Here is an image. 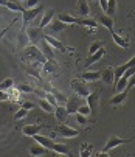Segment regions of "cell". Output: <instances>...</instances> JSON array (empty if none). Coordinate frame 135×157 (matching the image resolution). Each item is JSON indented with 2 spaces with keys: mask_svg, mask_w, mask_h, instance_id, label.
I'll return each mask as SVG.
<instances>
[{
  "mask_svg": "<svg viewBox=\"0 0 135 157\" xmlns=\"http://www.w3.org/2000/svg\"><path fill=\"white\" fill-rule=\"evenodd\" d=\"M54 134L56 136H61V137H65V139H73V137H78L79 136V131L65 124V123H61L54 128Z\"/></svg>",
  "mask_w": 135,
  "mask_h": 157,
  "instance_id": "obj_1",
  "label": "cell"
},
{
  "mask_svg": "<svg viewBox=\"0 0 135 157\" xmlns=\"http://www.w3.org/2000/svg\"><path fill=\"white\" fill-rule=\"evenodd\" d=\"M70 86H72V89H73V92H75L78 97H81V98H85V97L90 94L87 82H85L84 79H81V78H75V79H72Z\"/></svg>",
  "mask_w": 135,
  "mask_h": 157,
  "instance_id": "obj_2",
  "label": "cell"
},
{
  "mask_svg": "<svg viewBox=\"0 0 135 157\" xmlns=\"http://www.w3.org/2000/svg\"><path fill=\"white\" fill-rule=\"evenodd\" d=\"M25 58H30V59H34L40 64H43L45 61H47V58L43 56V53L36 47V45H28L25 47Z\"/></svg>",
  "mask_w": 135,
  "mask_h": 157,
  "instance_id": "obj_3",
  "label": "cell"
},
{
  "mask_svg": "<svg viewBox=\"0 0 135 157\" xmlns=\"http://www.w3.org/2000/svg\"><path fill=\"white\" fill-rule=\"evenodd\" d=\"M81 104H84V98H81V97H70V98H67V103H65V110L69 112V115H72V114H75V112L78 110V107L81 106Z\"/></svg>",
  "mask_w": 135,
  "mask_h": 157,
  "instance_id": "obj_4",
  "label": "cell"
},
{
  "mask_svg": "<svg viewBox=\"0 0 135 157\" xmlns=\"http://www.w3.org/2000/svg\"><path fill=\"white\" fill-rule=\"evenodd\" d=\"M129 142H132V139H120L117 136H110V139L107 140V143L103 148V152H109L110 149H114L120 145H124V143H129Z\"/></svg>",
  "mask_w": 135,
  "mask_h": 157,
  "instance_id": "obj_5",
  "label": "cell"
},
{
  "mask_svg": "<svg viewBox=\"0 0 135 157\" xmlns=\"http://www.w3.org/2000/svg\"><path fill=\"white\" fill-rule=\"evenodd\" d=\"M42 11V8L39 6H34V8H24L22 10V20H24V24H30L33 19H36V16Z\"/></svg>",
  "mask_w": 135,
  "mask_h": 157,
  "instance_id": "obj_6",
  "label": "cell"
},
{
  "mask_svg": "<svg viewBox=\"0 0 135 157\" xmlns=\"http://www.w3.org/2000/svg\"><path fill=\"white\" fill-rule=\"evenodd\" d=\"M59 70H61V67H59V64L54 59H47V61L42 64V72L45 75H54Z\"/></svg>",
  "mask_w": 135,
  "mask_h": 157,
  "instance_id": "obj_7",
  "label": "cell"
},
{
  "mask_svg": "<svg viewBox=\"0 0 135 157\" xmlns=\"http://www.w3.org/2000/svg\"><path fill=\"white\" fill-rule=\"evenodd\" d=\"M40 30L42 28H36V27H31V28L27 30V39H28V42L33 44V45H37V42L43 37V34L40 33Z\"/></svg>",
  "mask_w": 135,
  "mask_h": 157,
  "instance_id": "obj_8",
  "label": "cell"
},
{
  "mask_svg": "<svg viewBox=\"0 0 135 157\" xmlns=\"http://www.w3.org/2000/svg\"><path fill=\"white\" fill-rule=\"evenodd\" d=\"M135 64V58L132 56L127 62H124V64H121V65H118V67H115V69H114V82H117V79L129 69V67H132Z\"/></svg>",
  "mask_w": 135,
  "mask_h": 157,
  "instance_id": "obj_9",
  "label": "cell"
},
{
  "mask_svg": "<svg viewBox=\"0 0 135 157\" xmlns=\"http://www.w3.org/2000/svg\"><path fill=\"white\" fill-rule=\"evenodd\" d=\"M103 56H106V50L101 47V48H99V50H96L95 53L88 55V58H87V59H85V62H84V67H85V69H88L90 65H93L95 62H98Z\"/></svg>",
  "mask_w": 135,
  "mask_h": 157,
  "instance_id": "obj_10",
  "label": "cell"
},
{
  "mask_svg": "<svg viewBox=\"0 0 135 157\" xmlns=\"http://www.w3.org/2000/svg\"><path fill=\"white\" fill-rule=\"evenodd\" d=\"M37 48L43 53V56H47V59H54V52H53V48L50 47V44L47 42V40H45L43 37L37 42Z\"/></svg>",
  "mask_w": 135,
  "mask_h": 157,
  "instance_id": "obj_11",
  "label": "cell"
},
{
  "mask_svg": "<svg viewBox=\"0 0 135 157\" xmlns=\"http://www.w3.org/2000/svg\"><path fill=\"white\" fill-rule=\"evenodd\" d=\"M43 39L50 44V47H51V48H54V50H58V52H61V53H65V52H67L65 45H64L61 40H58L56 37H53V36H50V34H45Z\"/></svg>",
  "mask_w": 135,
  "mask_h": 157,
  "instance_id": "obj_12",
  "label": "cell"
},
{
  "mask_svg": "<svg viewBox=\"0 0 135 157\" xmlns=\"http://www.w3.org/2000/svg\"><path fill=\"white\" fill-rule=\"evenodd\" d=\"M99 79L104 84H114V67H107V69L99 72Z\"/></svg>",
  "mask_w": 135,
  "mask_h": 157,
  "instance_id": "obj_13",
  "label": "cell"
},
{
  "mask_svg": "<svg viewBox=\"0 0 135 157\" xmlns=\"http://www.w3.org/2000/svg\"><path fill=\"white\" fill-rule=\"evenodd\" d=\"M85 98H87V106L90 107V112L95 114L98 106H99V95L98 94H88Z\"/></svg>",
  "mask_w": 135,
  "mask_h": 157,
  "instance_id": "obj_14",
  "label": "cell"
},
{
  "mask_svg": "<svg viewBox=\"0 0 135 157\" xmlns=\"http://www.w3.org/2000/svg\"><path fill=\"white\" fill-rule=\"evenodd\" d=\"M53 114H54V117H56V120H58L59 123H65V120L70 117V115H69V112L65 110L64 106H56L54 110H53Z\"/></svg>",
  "mask_w": 135,
  "mask_h": 157,
  "instance_id": "obj_15",
  "label": "cell"
},
{
  "mask_svg": "<svg viewBox=\"0 0 135 157\" xmlns=\"http://www.w3.org/2000/svg\"><path fill=\"white\" fill-rule=\"evenodd\" d=\"M42 129H43V124H27L22 128V132L28 137H33L34 134H39Z\"/></svg>",
  "mask_w": 135,
  "mask_h": 157,
  "instance_id": "obj_16",
  "label": "cell"
},
{
  "mask_svg": "<svg viewBox=\"0 0 135 157\" xmlns=\"http://www.w3.org/2000/svg\"><path fill=\"white\" fill-rule=\"evenodd\" d=\"M98 20H99V24H101L103 27H106L110 33L114 31V19H112V16H107V14L101 13L99 17H98Z\"/></svg>",
  "mask_w": 135,
  "mask_h": 157,
  "instance_id": "obj_17",
  "label": "cell"
},
{
  "mask_svg": "<svg viewBox=\"0 0 135 157\" xmlns=\"http://www.w3.org/2000/svg\"><path fill=\"white\" fill-rule=\"evenodd\" d=\"M33 139L39 143V145H42V146H45L47 149H51V146H53V143H54V140L51 139V137H45V136H39V134H34L33 136Z\"/></svg>",
  "mask_w": 135,
  "mask_h": 157,
  "instance_id": "obj_18",
  "label": "cell"
},
{
  "mask_svg": "<svg viewBox=\"0 0 135 157\" xmlns=\"http://www.w3.org/2000/svg\"><path fill=\"white\" fill-rule=\"evenodd\" d=\"M50 151H51V154H64V155H69L70 154L69 146H67L65 143H58V142L53 143V146H51Z\"/></svg>",
  "mask_w": 135,
  "mask_h": 157,
  "instance_id": "obj_19",
  "label": "cell"
},
{
  "mask_svg": "<svg viewBox=\"0 0 135 157\" xmlns=\"http://www.w3.org/2000/svg\"><path fill=\"white\" fill-rule=\"evenodd\" d=\"M48 27H50V31H51V33H61V31H64L69 25L64 24V22H61L59 19H53L50 24H48Z\"/></svg>",
  "mask_w": 135,
  "mask_h": 157,
  "instance_id": "obj_20",
  "label": "cell"
},
{
  "mask_svg": "<svg viewBox=\"0 0 135 157\" xmlns=\"http://www.w3.org/2000/svg\"><path fill=\"white\" fill-rule=\"evenodd\" d=\"M30 154H31L33 157H36V155H45V154H51V151H50V149H47L45 146H42V145H39V143L36 142V145H33V146L30 148Z\"/></svg>",
  "mask_w": 135,
  "mask_h": 157,
  "instance_id": "obj_21",
  "label": "cell"
},
{
  "mask_svg": "<svg viewBox=\"0 0 135 157\" xmlns=\"http://www.w3.org/2000/svg\"><path fill=\"white\" fill-rule=\"evenodd\" d=\"M54 19V10H47L43 13V17H42V20H40V25H39V28H45V27H48V24Z\"/></svg>",
  "mask_w": 135,
  "mask_h": 157,
  "instance_id": "obj_22",
  "label": "cell"
},
{
  "mask_svg": "<svg viewBox=\"0 0 135 157\" xmlns=\"http://www.w3.org/2000/svg\"><path fill=\"white\" fill-rule=\"evenodd\" d=\"M48 92L53 94V97H54L58 106H65V103H67V95H64L61 90H56V89H51V87L48 89Z\"/></svg>",
  "mask_w": 135,
  "mask_h": 157,
  "instance_id": "obj_23",
  "label": "cell"
},
{
  "mask_svg": "<svg viewBox=\"0 0 135 157\" xmlns=\"http://www.w3.org/2000/svg\"><path fill=\"white\" fill-rule=\"evenodd\" d=\"M112 37H114V42L117 44L118 47H121V48H127L129 47V39L127 37H123V36H120L115 31H112Z\"/></svg>",
  "mask_w": 135,
  "mask_h": 157,
  "instance_id": "obj_24",
  "label": "cell"
},
{
  "mask_svg": "<svg viewBox=\"0 0 135 157\" xmlns=\"http://www.w3.org/2000/svg\"><path fill=\"white\" fill-rule=\"evenodd\" d=\"M81 79H84L85 82H95L99 79V72H84L79 76Z\"/></svg>",
  "mask_w": 135,
  "mask_h": 157,
  "instance_id": "obj_25",
  "label": "cell"
},
{
  "mask_svg": "<svg viewBox=\"0 0 135 157\" xmlns=\"http://www.w3.org/2000/svg\"><path fill=\"white\" fill-rule=\"evenodd\" d=\"M76 25H81V27H88V28H96L98 27V20L95 19H88V17H84V19H78V24Z\"/></svg>",
  "mask_w": 135,
  "mask_h": 157,
  "instance_id": "obj_26",
  "label": "cell"
},
{
  "mask_svg": "<svg viewBox=\"0 0 135 157\" xmlns=\"http://www.w3.org/2000/svg\"><path fill=\"white\" fill-rule=\"evenodd\" d=\"M58 19H59L61 22H64V24H67V25L78 24V17H73V16H70L69 13H61V14L58 16Z\"/></svg>",
  "mask_w": 135,
  "mask_h": 157,
  "instance_id": "obj_27",
  "label": "cell"
},
{
  "mask_svg": "<svg viewBox=\"0 0 135 157\" xmlns=\"http://www.w3.org/2000/svg\"><path fill=\"white\" fill-rule=\"evenodd\" d=\"M37 104L40 106V109L42 110H45L47 114H53V110H54V106L51 104V103H48L45 98H39V101H37Z\"/></svg>",
  "mask_w": 135,
  "mask_h": 157,
  "instance_id": "obj_28",
  "label": "cell"
},
{
  "mask_svg": "<svg viewBox=\"0 0 135 157\" xmlns=\"http://www.w3.org/2000/svg\"><path fill=\"white\" fill-rule=\"evenodd\" d=\"M78 10H79L82 17H87L90 14V8H88L87 0H78Z\"/></svg>",
  "mask_w": 135,
  "mask_h": 157,
  "instance_id": "obj_29",
  "label": "cell"
},
{
  "mask_svg": "<svg viewBox=\"0 0 135 157\" xmlns=\"http://www.w3.org/2000/svg\"><path fill=\"white\" fill-rule=\"evenodd\" d=\"M13 87H14V81H13V78H6V79H3L2 82H0V90L8 92V90H11Z\"/></svg>",
  "mask_w": 135,
  "mask_h": 157,
  "instance_id": "obj_30",
  "label": "cell"
},
{
  "mask_svg": "<svg viewBox=\"0 0 135 157\" xmlns=\"http://www.w3.org/2000/svg\"><path fill=\"white\" fill-rule=\"evenodd\" d=\"M117 11V0H107V8H106V13L107 16H114Z\"/></svg>",
  "mask_w": 135,
  "mask_h": 157,
  "instance_id": "obj_31",
  "label": "cell"
},
{
  "mask_svg": "<svg viewBox=\"0 0 135 157\" xmlns=\"http://www.w3.org/2000/svg\"><path fill=\"white\" fill-rule=\"evenodd\" d=\"M92 151H93L92 145H88V143H81V149H79V154H81L82 157H88L90 154H92Z\"/></svg>",
  "mask_w": 135,
  "mask_h": 157,
  "instance_id": "obj_32",
  "label": "cell"
},
{
  "mask_svg": "<svg viewBox=\"0 0 135 157\" xmlns=\"http://www.w3.org/2000/svg\"><path fill=\"white\" fill-rule=\"evenodd\" d=\"M103 47V44L99 42V40H96V42H92L90 44V47H88V55H92V53H95L96 50H99Z\"/></svg>",
  "mask_w": 135,
  "mask_h": 157,
  "instance_id": "obj_33",
  "label": "cell"
},
{
  "mask_svg": "<svg viewBox=\"0 0 135 157\" xmlns=\"http://www.w3.org/2000/svg\"><path fill=\"white\" fill-rule=\"evenodd\" d=\"M27 114H28V110L24 109V107H20V109L16 112V114H14V120H22V118H25Z\"/></svg>",
  "mask_w": 135,
  "mask_h": 157,
  "instance_id": "obj_34",
  "label": "cell"
},
{
  "mask_svg": "<svg viewBox=\"0 0 135 157\" xmlns=\"http://www.w3.org/2000/svg\"><path fill=\"white\" fill-rule=\"evenodd\" d=\"M76 112H78V114H81V115H85V117L92 114V112H90V107H88L87 104H81V106L78 107V110H76Z\"/></svg>",
  "mask_w": 135,
  "mask_h": 157,
  "instance_id": "obj_35",
  "label": "cell"
},
{
  "mask_svg": "<svg viewBox=\"0 0 135 157\" xmlns=\"http://www.w3.org/2000/svg\"><path fill=\"white\" fill-rule=\"evenodd\" d=\"M17 90L19 92H24V94H31L33 92V87L28 86V84H19L17 86Z\"/></svg>",
  "mask_w": 135,
  "mask_h": 157,
  "instance_id": "obj_36",
  "label": "cell"
},
{
  "mask_svg": "<svg viewBox=\"0 0 135 157\" xmlns=\"http://www.w3.org/2000/svg\"><path fill=\"white\" fill-rule=\"evenodd\" d=\"M5 6H6V8H9L11 11H20V13H22V10H24V8H22L19 3H13V2H9V0L5 3Z\"/></svg>",
  "mask_w": 135,
  "mask_h": 157,
  "instance_id": "obj_37",
  "label": "cell"
},
{
  "mask_svg": "<svg viewBox=\"0 0 135 157\" xmlns=\"http://www.w3.org/2000/svg\"><path fill=\"white\" fill-rule=\"evenodd\" d=\"M75 114H76V123H78L79 126H87V117L78 114V112H75Z\"/></svg>",
  "mask_w": 135,
  "mask_h": 157,
  "instance_id": "obj_38",
  "label": "cell"
},
{
  "mask_svg": "<svg viewBox=\"0 0 135 157\" xmlns=\"http://www.w3.org/2000/svg\"><path fill=\"white\" fill-rule=\"evenodd\" d=\"M27 73L30 75V76H33V78H36L39 82H42V78H40V75L36 72V70H33V69H27Z\"/></svg>",
  "mask_w": 135,
  "mask_h": 157,
  "instance_id": "obj_39",
  "label": "cell"
},
{
  "mask_svg": "<svg viewBox=\"0 0 135 157\" xmlns=\"http://www.w3.org/2000/svg\"><path fill=\"white\" fill-rule=\"evenodd\" d=\"M39 5V0H25V6L27 8H34Z\"/></svg>",
  "mask_w": 135,
  "mask_h": 157,
  "instance_id": "obj_40",
  "label": "cell"
},
{
  "mask_svg": "<svg viewBox=\"0 0 135 157\" xmlns=\"http://www.w3.org/2000/svg\"><path fill=\"white\" fill-rule=\"evenodd\" d=\"M22 107L27 109V110H31L34 107V103L33 101H24V103H22Z\"/></svg>",
  "mask_w": 135,
  "mask_h": 157,
  "instance_id": "obj_41",
  "label": "cell"
},
{
  "mask_svg": "<svg viewBox=\"0 0 135 157\" xmlns=\"http://www.w3.org/2000/svg\"><path fill=\"white\" fill-rule=\"evenodd\" d=\"M0 101H9V94L5 90H0Z\"/></svg>",
  "mask_w": 135,
  "mask_h": 157,
  "instance_id": "obj_42",
  "label": "cell"
},
{
  "mask_svg": "<svg viewBox=\"0 0 135 157\" xmlns=\"http://www.w3.org/2000/svg\"><path fill=\"white\" fill-rule=\"evenodd\" d=\"M99 5H101L103 13H106V8H107V0H99Z\"/></svg>",
  "mask_w": 135,
  "mask_h": 157,
  "instance_id": "obj_43",
  "label": "cell"
},
{
  "mask_svg": "<svg viewBox=\"0 0 135 157\" xmlns=\"http://www.w3.org/2000/svg\"><path fill=\"white\" fill-rule=\"evenodd\" d=\"M8 28H9V27H8ZM8 28H5V30H2V31H0V39H2V37H3V34L8 31Z\"/></svg>",
  "mask_w": 135,
  "mask_h": 157,
  "instance_id": "obj_44",
  "label": "cell"
},
{
  "mask_svg": "<svg viewBox=\"0 0 135 157\" xmlns=\"http://www.w3.org/2000/svg\"><path fill=\"white\" fill-rule=\"evenodd\" d=\"M6 2H8V0H0V5H3V6H5V3H6Z\"/></svg>",
  "mask_w": 135,
  "mask_h": 157,
  "instance_id": "obj_45",
  "label": "cell"
}]
</instances>
